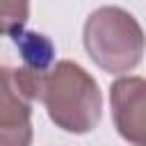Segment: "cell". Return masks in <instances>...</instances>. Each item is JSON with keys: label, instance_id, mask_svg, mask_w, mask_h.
I'll return each mask as SVG.
<instances>
[{"label": "cell", "instance_id": "obj_1", "mask_svg": "<svg viewBox=\"0 0 146 146\" xmlns=\"http://www.w3.org/2000/svg\"><path fill=\"white\" fill-rule=\"evenodd\" d=\"M36 100L43 103L57 128L73 135L94 130L103 114V94L98 82L80 64L68 59L57 62L41 75Z\"/></svg>", "mask_w": 146, "mask_h": 146}, {"label": "cell", "instance_id": "obj_4", "mask_svg": "<svg viewBox=\"0 0 146 146\" xmlns=\"http://www.w3.org/2000/svg\"><path fill=\"white\" fill-rule=\"evenodd\" d=\"M112 116L119 135L132 146H146V82L139 75L114 80L110 89Z\"/></svg>", "mask_w": 146, "mask_h": 146}, {"label": "cell", "instance_id": "obj_5", "mask_svg": "<svg viewBox=\"0 0 146 146\" xmlns=\"http://www.w3.org/2000/svg\"><path fill=\"white\" fill-rule=\"evenodd\" d=\"M21 52H23V66L30 68V71H48L52 66V55H55V48L52 43L43 36V34H36V32H18L14 34Z\"/></svg>", "mask_w": 146, "mask_h": 146}, {"label": "cell", "instance_id": "obj_2", "mask_svg": "<svg viewBox=\"0 0 146 146\" xmlns=\"http://www.w3.org/2000/svg\"><path fill=\"white\" fill-rule=\"evenodd\" d=\"M91 62L114 75L132 71L144 55V32L132 14L121 7H98L82 32Z\"/></svg>", "mask_w": 146, "mask_h": 146}, {"label": "cell", "instance_id": "obj_3", "mask_svg": "<svg viewBox=\"0 0 146 146\" xmlns=\"http://www.w3.org/2000/svg\"><path fill=\"white\" fill-rule=\"evenodd\" d=\"M43 73L0 66V146H32V103Z\"/></svg>", "mask_w": 146, "mask_h": 146}, {"label": "cell", "instance_id": "obj_6", "mask_svg": "<svg viewBox=\"0 0 146 146\" xmlns=\"http://www.w3.org/2000/svg\"><path fill=\"white\" fill-rule=\"evenodd\" d=\"M30 18V0H0V34H18Z\"/></svg>", "mask_w": 146, "mask_h": 146}]
</instances>
